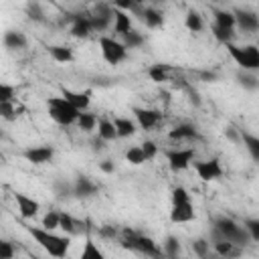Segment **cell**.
Returning <instances> with one entry per match:
<instances>
[{
	"label": "cell",
	"instance_id": "ee69618b",
	"mask_svg": "<svg viewBox=\"0 0 259 259\" xmlns=\"http://www.w3.org/2000/svg\"><path fill=\"white\" fill-rule=\"evenodd\" d=\"M192 251H194L198 257H206V255H208V241L196 239V241L192 243Z\"/></svg>",
	"mask_w": 259,
	"mask_h": 259
},
{
	"label": "cell",
	"instance_id": "8d00e7d4",
	"mask_svg": "<svg viewBox=\"0 0 259 259\" xmlns=\"http://www.w3.org/2000/svg\"><path fill=\"white\" fill-rule=\"evenodd\" d=\"M81 259H103V253L93 245L91 239L85 241V249L81 251Z\"/></svg>",
	"mask_w": 259,
	"mask_h": 259
},
{
	"label": "cell",
	"instance_id": "7bdbcfd3",
	"mask_svg": "<svg viewBox=\"0 0 259 259\" xmlns=\"http://www.w3.org/2000/svg\"><path fill=\"white\" fill-rule=\"evenodd\" d=\"M14 93H16V89L12 85H8V83L0 85V101H14Z\"/></svg>",
	"mask_w": 259,
	"mask_h": 259
},
{
	"label": "cell",
	"instance_id": "d6a6232c",
	"mask_svg": "<svg viewBox=\"0 0 259 259\" xmlns=\"http://www.w3.org/2000/svg\"><path fill=\"white\" fill-rule=\"evenodd\" d=\"M61 225V212L59 210H49L45 217H42V227L49 229V231H57Z\"/></svg>",
	"mask_w": 259,
	"mask_h": 259
},
{
	"label": "cell",
	"instance_id": "4fadbf2b",
	"mask_svg": "<svg viewBox=\"0 0 259 259\" xmlns=\"http://www.w3.org/2000/svg\"><path fill=\"white\" fill-rule=\"evenodd\" d=\"M99 190V186L89 178V176H77L75 184H73V194L79 196V198H89V196H95Z\"/></svg>",
	"mask_w": 259,
	"mask_h": 259
},
{
	"label": "cell",
	"instance_id": "44dd1931",
	"mask_svg": "<svg viewBox=\"0 0 259 259\" xmlns=\"http://www.w3.org/2000/svg\"><path fill=\"white\" fill-rule=\"evenodd\" d=\"M212 16H214V24H219V26H223V28H235V26H237L235 12L221 10V8H212Z\"/></svg>",
	"mask_w": 259,
	"mask_h": 259
},
{
	"label": "cell",
	"instance_id": "2e32d148",
	"mask_svg": "<svg viewBox=\"0 0 259 259\" xmlns=\"http://www.w3.org/2000/svg\"><path fill=\"white\" fill-rule=\"evenodd\" d=\"M212 249H214V253L221 255V257H239V255L243 253V247H239V245H235V243H231V241H225V239L212 241Z\"/></svg>",
	"mask_w": 259,
	"mask_h": 259
},
{
	"label": "cell",
	"instance_id": "d590c367",
	"mask_svg": "<svg viewBox=\"0 0 259 259\" xmlns=\"http://www.w3.org/2000/svg\"><path fill=\"white\" fill-rule=\"evenodd\" d=\"M162 249H164V255H168V257H176L178 253H180V243H178V239L176 237H166V241H164V245H162Z\"/></svg>",
	"mask_w": 259,
	"mask_h": 259
},
{
	"label": "cell",
	"instance_id": "52a82bcc",
	"mask_svg": "<svg viewBox=\"0 0 259 259\" xmlns=\"http://www.w3.org/2000/svg\"><path fill=\"white\" fill-rule=\"evenodd\" d=\"M194 170H196L198 178L204 180V182H212V180L223 178V166H221L219 158H210V160H204V162H194Z\"/></svg>",
	"mask_w": 259,
	"mask_h": 259
},
{
	"label": "cell",
	"instance_id": "836d02e7",
	"mask_svg": "<svg viewBox=\"0 0 259 259\" xmlns=\"http://www.w3.org/2000/svg\"><path fill=\"white\" fill-rule=\"evenodd\" d=\"M59 229L65 231L67 235H75L77 233V223H75V219L69 212H61V225H59Z\"/></svg>",
	"mask_w": 259,
	"mask_h": 259
},
{
	"label": "cell",
	"instance_id": "f546056e",
	"mask_svg": "<svg viewBox=\"0 0 259 259\" xmlns=\"http://www.w3.org/2000/svg\"><path fill=\"white\" fill-rule=\"evenodd\" d=\"M210 32H212V36H214L219 42H223V45L233 42V38H235V28H223V26H219V24H212V26H210Z\"/></svg>",
	"mask_w": 259,
	"mask_h": 259
},
{
	"label": "cell",
	"instance_id": "5bb4252c",
	"mask_svg": "<svg viewBox=\"0 0 259 259\" xmlns=\"http://www.w3.org/2000/svg\"><path fill=\"white\" fill-rule=\"evenodd\" d=\"M194 219V206L192 202H180V204H172L170 210V221L172 223H188Z\"/></svg>",
	"mask_w": 259,
	"mask_h": 259
},
{
	"label": "cell",
	"instance_id": "1f68e13d",
	"mask_svg": "<svg viewBox=\"0 0 259 259\" xmlns=\"http://www.w3.org/2000/svg\"><path fill=\"white\" fill-rule=\"evenodd\" d=\"M18 111H22V107H16L14 101H0V115L4 119H8V121L10 119H16Z\"/></svg>",
	"mask_w": 259,
	"mask_h": 259
},
{
	"label": "cell",
	"instance_id": "d6986e66",
	"mask_svg": "<svg viewBox=\"0 0 259 259\" xmlns=\"http://www.w3.org/2000/svg\"><path fill=\"white\" fill-rule=\"evenodd\" d=\"M97 136H99V138H103L105 142L115 140V138H117V130H115L113 119L99 117V121H97Z\"/></svg>",
	"mask_w": 259,
	"mask_h": 259
},
{
	"label": "cell",
	"instance_id": "8992f818",
	"mask_svg": "<svg viewBox=\"0 0 259 259\" xmlns=\"http://www.w3.org/2000/svg\"><path fill=\"white\" fill-rule=\"evenodd\" d=\"M194 158V148H176L166 152V160L172 172H182L192 164Z\"/></svg>",
	"mask_w": 259,
	"mask_h": 259
},
{
	"label": "cell",
	"instance_id": "ffe728a7",
	"mask_svg": "<svg viewBox=\"0 0 259 259\" xmlns=\"http://www.w3.org/2000/svg\"><path fill=\"white\" fill-rule=\"evenodd\" d=\"M47 51H49V55L53 57V61H57V63H71V61L75 59L73 49L63 47V45H51Z\"/></svg>",
	"mask_w": 259,
	"mask_h": 259
},
{
	"label": "cell",
	"instance_id": "c3c4849f",
	"mask_svg": "<svg viewBox=\"0 0 259 259\" xmlns=\"http://www.w3.org/2000/svg\"><path fill=\"white\" fill-rule=\"evenodd\" d=\"M99 168H101V172H105V174H111V172L115 170L113 162H109V160H103V162L99 164Z\"/></svg>",
	"mask_w": 259,
	"mask_h": 259
},
{
	"label": "cell",
	"instance_id": "74e56055",
	"mask_svg": "<svg viewBox=\"0 0 259 259\" xmlns=\"http://www.w3.org/2000/svg\"><path fill=\"white\" fill-rule=\"evenodd\" d=\"M109 20H111V18H103V16H97V14H89V22H91V30H93V32H103V30L109 26Z\"/></svg>",
	"mask_w": 259,
	"mask_h": 259
},
{
	"label": "cell",
	"instance_id": "681fc988",
	"mask_svg": "<svg viewBox=\"0 0 259 259\" xmlns=\"http://www.w3.org/2000/svg\"><path fill=\"white\" fill-rule=\"evenodd\" d=\"M225 136H227L229 140H241V134H237V132H235V127H227Z\"/></svg>",
	"mask_w": 259,
	"mask_h": 259
},
{
	"label": "cell",
	"instance_id": "6da1fadb",
	"mask_svg": "<svg viewBox=\"0 0 259 259\" xmlns=\"http://www.w3.org/2000/svg\"><path fill=\"white\" fill-rule=\"evenodd\" d=\"M24 229L28 231V235L53 257H65L67 251H69V245H71V235H57L55 231H49L45 227H30V225H24Z\"/></svg>",
	"mask_w": 259,
	"mask_h": 259
},
{
	"label": "cell",
	"instance_id": "277c9868",
	"mask_svg": "<svg viewBox=\"0 0 259 259\" xmlns=\"http://www.w3.org/2000/svg\"><path fill=\"white\" fill-rule=\"evenodd\" d=\"M231 59L243 69V71H259V47L255 45H247V47H237L233 42L225 45Z\"/></svg>",
	"mask_w": 259,
	"mask_h": 259
},
{
	"label": "cell",
	"instance_id": "f907efd6",
	"mask_svg": "<svg viewBox=\"0 0 259 259\" xmlns=\"http://www.w3.org/2000/svg\"><path fill=\"white\" fill-rule=\"evenodd\" d=\"M91 144H93V150H103V144H105V140L97 136V138H95V140H93Z\"/></svg>",
	"mask_w": 259,
	"mask_h": 259
},
{
	"label": "cell",
	"instance_id": "4316f807",
	"mask_svg": "<svg viewBox=\"0 0 259 259\" xmlns=\"http://www.w3.org/2000/svg\"><path fill=\"white\" fill-rule=\"evenodd\" d=\"M24 12H26V16H28L32 22H45V20H47V18H45V12H42V8H40V4H38L36 0H28L26 6H24Z\"/></svg>",
	"mask_w": 259,
	"mask_h": 259
},
{
	"label": "cell",
	"instance_id": "f1b7e54d",
	"mask_svg": "<svg viewBox=\"0 0 259 259\" xmlns=\"http://www.w3.org/2000/svg\"><path fill=\"white\" fill-rule=\"evenodd\" d=\"M184 24H186V28H188L190 32H200V30L204 28V22H202V16H200L198 12H194V10H188V12H186V18H184Z\"/></svg>",
	"mask_w": 259,
	"mask_h": 259
},
{
	"label": "cell",
	"instance_id": "3957f363",
	"mask_svg": "<svg viewBox=\"0 0 259 259\" xmlns=\"http://www.w3.org/2000/svg\"><path fill=\"white\" fill-rule=\"evenodd\" d=\"M47 107H49V115L59 123V125H73L79 117V109L69 101L65 99L63 95L61 97H49L47 99Z\"/></svg>",
	"mask_w": 259,
	"mask_h": 259
},
{
	"label": "cell",
	"instance_id": "603a6c76",
	"mask_svg": "<svg viewBox=\"0 0 259 259\" xmlns=\"http://www.w3.org/2000/svg\"><path fill=\"white\" fill-rule=\"evenodd\" d=\"M241 142L247 148V152L251 154V158L259 162V138L249 134V132H241Z\"/></svg>",
	"mask_w": 259,
	"mask_h": 259
},
{
	"label": "cell",
	"instance_id": "f35d334b",
	"mask_svg": "<svg viewBox=\"0 0 259 259\" xmlns=\"http://www.w3.org/2000/svg\"><path fill=\"white\" fill-rule=\"evenodd\" d=\"M170 198H172V204H180V202H188L190 194H188V190L184 186H174Z\"/></svg>",
	"mask_w": 259,
	"mask_h": 259
},
{
	"label": "cell",
	"instance_id": "30bf717a",
	"mask_svg": "<svg viewBox=\"0 0 259 259\" xmlns=\"http://www.w3.org/2000/svg\"><path fill=\"white\" fill-rule=\"evenodd\" d=\"M14 200H16V206H18V214L22 219H34L40 210V204L34 198L22 194V192H14Z\"/></svg>",
	"mask_w": 259,
	"mask_h": 259
},
{
	"label": "cell",
	"instance_id": "83f0119b",
	"mask_svg": "<svg viewBox=\"0 0 259 259\" xmlns=\"http://www.w3.org/2000/svg\"><path fill=\"white\" fill-rule=\"evenodd\" d=\"M168 71H170V65L156 63V65H152V67L148 69V75H150L152 81H156V83H164V81H168Z\"/></svg>",
	"mask_w": 259,
	"mask_h": 259
},
{
	"label": "cell",
	"instance_id": "d4e9b609",
	"mask_svg": "<svg viewBox=\"0 0 259 259\" xmlns=\"http://www.w3.org/2000/svg\"><path fill=\"white\" fill-rule=\"evenodd\" d=\"M97 115L95 113H89V111H79V117H77V127L79 130H83V132H91V130H95V125H97Z\"/></svg>",
	"mask_w": 259,
	"mask_h": 259
},
{
	"label": "cell",
	"instance_id": "f6af8a7d",
	"mask_svg": "<svg viewBox=\"0 0 259 259\" xmlns=\"http://www.w3.org/2000/svg\"><path fill=\"white\" fill-rule=\"evenodd\" d=\"M142 150H144V154H146V160H152V158H156V154H158V146H156L152 140H146V142L142 144Z\"/></svg>",
	"mask_w": 259,
	"mask_h": 259
},
{
	"label": "cell",
	"instance_id": "cb8c5ba5",
	"mask_svg": "<svg viewBox=\"0 0 259 259\" xmlns=\"http://www.w3.org/2000/svg\"><path fill=\"white\" fill-rule=\"evenodd\" d=\"M4 47L6 49H24L26 47V36L18 30H8L4 34Z\"/></svg>",
	"mask_w": 259,
	"mask_h": 259
},
{
	"label": "cell",
	"instance_id": "9a60e30c",
	"mask_svg": "<svg viewBox=\"0 0 259 259\" xmlns=\"http://www.w3.org/2000/svg\"><path fill=\"white\" fill-rule=\"evenodd\" d=\"M168 138L174 140V142H180V140H198V130L192 123H178L176 127H172L168 132Z\"/></svg>",
	"mask_w": 259,
	"mask_h": 259
},
{
	"label": "cell",
	"instance_id": "4dcf8cb0",
	"mask_svg": "<svg viewBox=\"0 0 259 259\" xmlns=\"http://www.w3.org/2000/svg\"><path fill=\"white\" fill-rule=\"evenodd\" d=\"M125 160H127L130 164H134V166H140V164L148 162V160H146V154H144V150H142V146H132V148L125 152Z\"/></svg>",
	"mask_w": 259,
	"mask_h": 259
},
{
	"label": "cell",
	"instance_id": "f5cc1de1",
	"mask_svg": "<svg viewBox=\"0 0 259 259\" xmlns=\"http://www.w3.org/2000/svg\"><path fill=\"white\" fill-rule=\"evenodd\" d=\"M210 2H221V0H210Z\"/></svg>",
	"mask_w": 259,
	"mask_h": 259
},
{
	"label": "cell",
	"instance_id": "7c38bea8",
	"mask_svg": "<svg viewBox=\"0 0 259 259\" xmlns=\"http://www.w3.org/2000/svg\"><path fill=\"white\" fill-rule=\"evenodd\" d=\"M61 95H63L65 99H69L79 111L87 109L89 103H91V91H73V89H69V87H61Z\"/></svg>",
	"mask_w": 259,
	"mask_h": 259
},
{
	"label": "cell",
	"instance_id": "60d3db41",
	"mask_svg": "<svg viewBox=\"0 0 259 259\" xmlns=\"http://www.w3.org/2000/svg\"><path fill=\"white\" fill-rule=\"evenodd\" d=\"M243 227L249 231L251 241L259 243V219H243Z\"/></svg>",
	"mask_w": 259,
	"mask_h": 259
},
{
	"label": "cell",
	"instance_id": "e0dca14e",
	"mask_svg": "<svg viewBox=\"0 0 259 259\" xmlns=\"http://www.w3.org/2000/svg\"><path fill=\"white\" fill-rule=\"evenodd\" d=\"M115 8V6H113ZM132 30V18H130V12H125V10H119V8H115L113 10V32H117V34H125V32H130Z\"/></svg>",
	"mask_w": 259,
	"mask_h": 259
},
{
	"label": "cell",
	"instance_id": "ac0fdd59",
	"mask_svg": "<svg viewBox=\"0 0 259 259\" xmlns=\"http://www.w3.org/2000/svg\"><path fill=\"white\" fill-rule=\"evenodd\" d=\"M140 14H142V20L146 22V26H150V28H158V26L164 24V16H162V12H160L158 8H154V6L142 8Z\"/></svg>",
	"mask_w": 259,
	"mask_h": 259
},
{
	"label": "cell",
	"instance_id": "5b68a950",
	"mask_svg": "<svg viewBox=\"0 0 259 259\" xmlns=\"http://www.w3.org/2000/svg\"><path fill=\"white\" fill-rule=\"evenodd\" d=\"M99 47H101V55L109 65H117L127 57V47L119 40H115L113 36H101L99 38Z\"/></svg>",
	"mask_w": 259,
	"mask_h": 259
},
{
	"label": "cell",
	"instance_id": "e575fe53",
	"mask_svg": "<svg viewBox=\"0 0 259 259\" xmlns=\"http://www.w3.org/2000/svg\"><path fill=\"white\" fill-rule=\"evenodd\" d=\"M142 42H144V36H142L138 30H134V28L123 34V45H125L127 49H138Z\"/></svg>",
	"mask_w": 259,
	"mask_h": 259
},
{
	"label": "cell",
	"instance_id": "8fae6325",
	"mask_svg": "<svg viewBox=\"0 0 259 259\" xmlns=\"http://www.w3.org/2000/svg\"><path fill=\"white\" fill-rule=\"evenodd\" d=\"M235 20H237V26L243 30V32H255L259 30V16L251 10H241V8H235Z\"/></svg>",
	"mask_w": 259,
	"mask_h": 259
},
{
	"label": "cell",
	"instance_id": "816d5d0a",
	"mask_svg": "<svg viewBox=\"0 0 259 259\" xmlns=\"http://www.w3.org/2000/svg\"><path fill=\"white\" fill-rule=\"evenodd\" d=\"M200 77L206 79V81H212L214 79V73H200Z\"/></svg>",
	"mask_w": 259,
	"mask_h": 259
},
{
	"label": "cell",
	"instance_id": "9c48e42d",
	"mask_svg": "<svg viewBox=\"0 0 259 259\" xmlns=\"http://www.w3.org/2000/svg\"><path fill=\"white\" fill-rule=\"evenodd\" d=\"M138 123L142 130H152L154 125H158V121L162 119V111L158 109H148V107H132Z\"/></svg>",
	"mask_w": 259,
	"mask_h": 259
},
{
	"label": "cell",
	"instance_id": "ab89813d",
	"mask_svg": "<svg viewBox=\"0 0 259 259\" xmlns=\"http://www.w3.org/2000/svg\"><path fill=\"white\" fill-rule=\"evenodd\" d=\"M113 6L125 12H142V4H138L136 0H113Z\"/></svg>",
	"mask_w": 259,
	"mask_h": 259
},
{
	"label": "cell",
	"instance_id": "7402d4cb",
	"mask_svg": "<svg viewBox=\"0 0 259 259\" xmlns=\"http://www.w3.org/2000/svg\"><path fill=\"white\" fill-rule=\"evenodd\" d=\"M115 130H117V138H130L136 134V123L130 117H113Z\"/></svg>",
	"mask_w": 259,
	"mask_h": 259
},
{
	"label": "cell",
	"instance_id": "7dc6e473",
	"mask_svg": "<svg viewBox=\"0 0 259 259\" xmlns=\"http://www.w3.org/2000/svg\"><path fill=\"white\" fill-rule=\"evenodd\" d=\"M99 235L103 239H115L117 237V229L111 227V225H103V227H99Z\"/></svg>",
	"mask_w": 259,
	"mask_h": 259
},
{
	"label": "cell",
	"instance_id": "484cf974",
	"mask_svg": "<svg viewBox=\"0 0 259 259\" xmlns=\"http://www.w3.org/2000/svg\"><path fill=\"white\" fill-rule=\"evenodd\" d=\"M237 81H239V85L241 87H245V89H249V91H255V89H259V79L253 75V71H239L237 73Z\"/></svg>",
	"mask_w": 259,
	"mask_h": 259
},
{
	"label": "cell",
	"instance_id": "ba28073f",
	"mask_svg": "<svg viewBox=\"0 0 259 259\" xmlns=\"http://www.w3.org/2000/svg\"><path fill=\"white\" fill-rule=\"evenodd\" d=\"M24 160L34 164V166H40V164H49L55 156V148L51 146H36V148H28L22 152Z\"/></svg>",
	"mask_w": 259,
	"mask_h": 259
},
{
	"label": "cell",
	"instance_id": "bcb514c9",
	"mask_svg": "<svg viewBox=\"0 0 259 259\" xmlns=\"http://www.w3.org/2000/svg\"><path fill=\"white\" fill-rule=\"evenodd\" d=\"M14 247H12V243H8V241H0V259H12L14 257Z\"/></svg>",
	"mask_w": 259,
	"mask_h": 259
},
{
	"label": "cell",
	"instance_id": "7a4b0ae2",
	"mask_svg": "<svg viewBox=\"0 0 259 259\" xmlns=\"http://www.w3.org/2000/svg\"><path fill=\"white\" fill-rule=\"evenodd\" d=\"M212 237H214V241L217 239H225V241H231V243H235L239 247H245L251 241L249 231L243 225H239L237 221H233L231 217L214 219V223H212Z\"/></svg>",
	"mask_w": 259,
	"mask_h": 259
},
{
	"label": "cell",
	"instance_id": "b9f144b4",
	"mask_svg": "<svg viewBox=\"0 0 259 259\" xmlns=\"http://www.w3.org/2000/svg\"><path fill=\"white\" fill-rule=\"evenodd\" d=\"M55 194H57L59 198H69V196L73 194V186L67 184V182H63V180H57V182H55Z\"/></svg>",
	"mask_w": 259,
	"mask_h": 259
}]
</instances>
